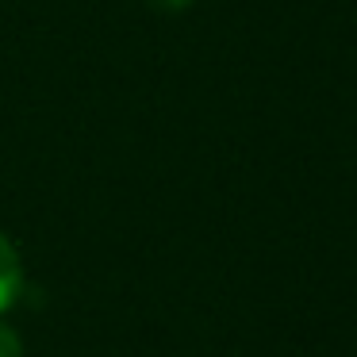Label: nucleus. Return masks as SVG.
Segmentation results:
<instances>
[{"mask_svg":"<svg viewBox=\"0 0 357 357\" xmlns=\"http://www.w3.org/2000/svg\"><path fill=\"white\" fill-rule=\"evenodd\" d=\"M24 284V269H20V254L4 234H0V311L12 307Z\"/></svg>","mask_w":357,"mask_h":357,"instance_id":"obj_1","label":"nucleus"},{"mask_svg":"<svg viewBox=\"0 0 357 357\" xmlns=\"http://www.w3.org/2000/svg\"><path fill=\"white\" fill-rule=\"evenodd\" d=\"M0 357H24V346H20V334L12 326L0 323Z\"/></svg>","mask_w":357,"mask_h":357,"instance_id":"obj_2","label":"nucleus"},{"mask_svg":"<svg viewBox=\"0 0 357 357\" xmlns=\"http://www.w3.org/2000/svg\"><path fill=\"white\" fill-rule=\"evenodd\" d=\"M192 0H150V8H158V12H181V8H188Z\"/></svg>","mask_w":357,"mask_h":357,"instance_id":"obj_3","label":"nucleus"}]
</instances>
